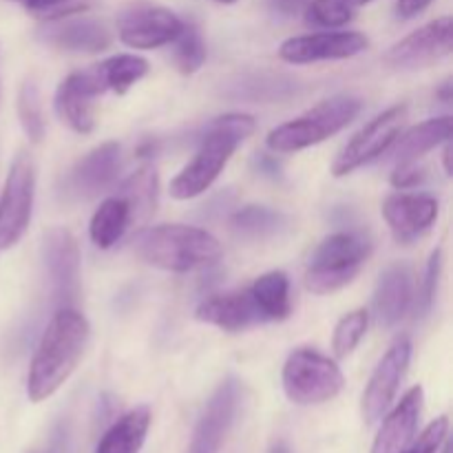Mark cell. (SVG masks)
<instances>
[{"label":"cell","instance_id":"2","mask_svg":"<svg viewBox=\"0 0 453 453\" xmlns=\"http://www.w3.org/2000/svg\"><path fill=\"white\" fill-rule=\"evenodd\" d=\"M255 128V119L246 113H228L217 118L202 137V144L190 164H186L180 175L171 181V197L186 202L206 193L230 162L237 146L250 137Z\"/></svg>","mask_w":453,"mask_h":453},{"label":"cell","instance_id":"35","mask_svg":"<svg viewBox=\"0 0 453 453\" xmlns=\"http://www.w3.org/2000/svg\"><path fill=\"white\" fill-rule=\"evenodd\" d=\"M447 434H449V418L441 416V418L434 420L423 434H420L416 441H411L401 453H438L447 441Z\"/></svg>","mask_w":453,"mask_h":453},{"label":"cell","instance_id":"24","mask_svg":"<svg viewBox=\"0 0 453 453\" xmlns=\"http://www.w3.org/2000/svg\"><path fill=\"white\" fill-rule=\"evenodd\" d=\"M451 115H441V118H432L423 124H416V127H411L410 131L398 140L396 150H394V159H396V164L416 162V159L427 155L429 150H434L436 146L445 144L451 137Z\"/></svg>","mask_w":453,"mask_h":453},{"label":"cell","instance_id":"40","mask_svg":"<svg viewBox=\"0 0 453 453\" xmlns=\"http://www.w3.org/2000/svg\"><path fill=\"white\" fill-rule=\"evenodd\" d=\"M257 166H259V171L264 173V175H270V177L279 175V164H277V159L270 157V155L259 153V157H257Z\"/></svg>","mask_w":453,"mask_h":453},{"label":"cell","instance_id":"17","mask_svg":"<svg viewBox=\"0 0 453 453\" xmlns=\"http://www.w3.org/2000/svg\"><path fill=\"white\" fill-rule=\"evenodd\" d=\"M195 317H197V321L215 326L224 332H242L252 326H259V323H268L259 303L252 296L250 288L208 296L197 305Z\"/></svg>","mask_w":453,"mask_h":453},{"label":"cell","instance_id":"23","mask_svg":"<svg viewBox=\"0 0 453 453\" xmlns=\"http://www.w3.org/2000/svg\"><path fill=\"white\" fill-rule=\"evenodd\" d=\"M149 427L150 410L149 407H135L106 429L102 441L97 442L96 453H140Z\"/></svg>","mask_w":453,"mask_h":453},{"label":"cell","instance_id":"10","mask_svg":"<svg viewBox=\"0 0 453 453\" xmlns=\"http://www.w3.org/2000/svg\"><path fill=\"white\" fill-rule=\"evenodd\" d=\"M453 49V20L451 16L436 18L420 29L394 44L385 53V65L396 71H418L436 65L447 58Z\"/></svg>","mask_w":453,"mask_h":453},{"label":"cell","instance_id":"25","mask_svg":"<svg viewBox=\"0 0 453 453\" xmlns=\"http://www.w3.org/2000/svg\"><path fill=\"white\" fill-rule=\"evenodd\" d=\"M131 221L133 219L131 211H128V203L119 195L104 199L91 217V226H88L91 242L100 250H109V248H113L122 239V234L127 233Z\"/></svg>","mask_w":453,"mask_h":453},{"label":"cell","instance_id":"30","mask_svg":"<svg viewBox=\"0 0 453 453\" xmlns=\"http://www.w3.org/2000/svg\"><path fill=\"white\" fill-rule=\"evenodd\" d=\"M175 42V49H173V62H175L177 71L184 75L197 73L199 69L206 62V42H203L202 34L195 25L181 27V31L177 34V38L173 40Z\"/></svg>","mask_w":453,"mask_h":453},{"label":"cell","instance_id":"32","mask_svg":"<svg viewBox=\"0 0 453 453\" xmlns=\"http://www.w3.org/2000/svg\"><path fill=\"white\" fill-rule=\"evenodd\" d=\"M367 326H370V312L365 308H358L354 312L345 314L334 327V339H332V349L336 358H345L357 349L365 336Z\"/></svg>","mask_w":453,"mask_h":453},{"label":"cell","instance_id":"11","mask_svg":"<svg viewBox=\"0 0 453 453\" xmlns=\"http://www.w3.org/2000/svg\"><path fill=\"white\" fill-rule=\"evenodd\" d=\"M184 22L157 4H131L118 18V35L131 49H159L171 44Z\"/></svg>","mask_w":453,"mask_h":453},{"label":"cell","instance_id":"7","mask_svg":"<svg viewBox=\"0 0 453 453\" xmlns=\"http://www.w3.org/2000/svg\"><path fill=\"white\" fill-rule=\"evenodd\" d=\"M35 168L27 153H18L0 197V250L16 246L27 233L34 211Z\"/></svg>","mask_w":453,"mask_h":453},{"label":"cell","instance_id":"45","mask_svg":"<svg viewBox=\"0 0 453 453\" xmlns=\"http://www.w3.org/2000/svg\"><path fill=\"white\" fill-rule=\"evenodd\" d=\"M217 3H221V4H233V3H237V0H217Z\"/></svg>","mask_w":453,"mask_h":453},{"label":"cell","instance_id":"9","mask_svg":"<svg viewBox=\"0 0 453 453\" xmlns=\"http://www.w3.org/2000/svg\"><path fill=\"white\" fill-rule=\"evenodd\" d=\"M405 118L407 106L396 104L392 106V109L383 111L380 115H376L370 124H365V127L345 144V149L341 150V155L336 157L334 166H332L334 177L349 175V173H354L357 168L365 166L372 159L383 155L385 150H389V146H392L394 142L398 140V135H401Z\"/></svg>","mask_w":453,"mask_h":453},{"label":"cell","instance_id":"3","mask_svg":"<svg viewBox=\"0 0 453 453\" xmlns=\"http://www.w3.org/2000/svg\"><path fill=\"white\" fill-rule=\"evenodd\" d=\"M131 243L146 264L168 273H193L221 259V243L195 226H150L142 228Z\"/></svg>","mask_w":453,"mask_h":453},{"label":"cell","instance_id":"27","mask_svg":"<svg viewBox=\"0 0 453 453\" xmlns=\"http://www.w3.org/2000/svg\"><path fill=\"white\" fill-rule=\"evenodd\" d=\"M288 219L283 212L268 206H246L230 217V230L242 239H268L286 228Z\"/></svg>","mask_w":453,"mask_h":453},{"label":"cell","instance_id":"22","mask_svg":"<svg viewBox=\"0 0 453 453\" xmlns=\"http://www.w3.org/2000/svg\"><path fill=\"white\" fill-rule=\"evenodd\" d=\"M93 97L88 88L80 80L78 71L66 75L56 91V111L62 122L71 131L80 135H88L96 128V109H93Z\"/></svg>","mask_w":453,"mask_h":453},{"label":"cell","instance_id":"33","mask_svg":"<svg viewBox=\"0 0 453 453\" xmlns=\"http://www.w3.org/2000/svg\"><path fill=\"white\" fill-rule=\"evenodd\" d=\"M305 22L323 29H339L354 18V7L343 0H310L303 9Z\"/></svg>","mask_w":453,"mask_h":453},{"label":"cell","instance_id":"28","mask_svg":"<svg viewBox=\"0 0 453 453\" xmlns=\"http://www.w3.org/2000/svg\"><path fill=\"white\" fill-rule=\"evenodd\" d=\"M96 71L106 91L124 96L133 84L140 82L149 73V62L140 56H133V53H119V56L96 65Z\"/></svg>","mask_w":453,"mask_h":453},{"label":"cell","instance_id":"16","mask_svg":"<svg viewBox=\"0 0 453 453\" xmlns=\"http://www.w3.org/2000/svg\"><path fill=\"white\" fill-rule=\"evenodd\" d=\"M119 171V144L106 142L84 155L65 180L66 195L75 199H93L104 193Z\"/></svg>","mask_w":453,"mask_h":453},{"label":"cell","instance_id":"38","mask_svg":"<svg viewBox=\"0 0 453 453\" xmlns=\"http://www.w3.org/2000/svg\"><path fill=\"white\" fill-rule=\"evenodd\" d=\"M432 4V0H398V16L401 18H416Z\"/></svg>","mask_w":453,"mask_h":453},{"label":"cell","instance_id":"42","mask_svg":"<svg viewBox=\"0 0 453 453\" xmlns=\"http://www.w3.org/2000/svg\"><path fill=\"white\" fill-rule=\"evenodd\" d=\"M445 153H442V162H445V171L447 175H451V142L447 140L445 142Z\"/></svg>","mask_w":453,"mask_h":453},{"label":"cell","instance_id":"5","mask_svg":"<svg viewBox=\"0 0 453 453\" xmlns=\"http://www.w3.org/2000/svg\"><path fill=\"white\" fill-rule=\"evenodd\" d=\"M372 255V243L358 233H334L323 239L310 259L305 288L314 295H332L354 281Z\"/></svg>","mask_w":453,"mask_h":453},{"label":"cell","instance_id":"19","mask_svg":"<svg viewBox=\"0 0 453 453\" xmlns=\"http://www.w3.org/2000/svg\"><path fill=\"white\" fill-rule=\"evenodd\" d=\"M414 301V274L407 264H392L380 273L374 292V317L379 326L394 327Z\"/></svg>","mask_w":453,"mask_h":453},{"label":"cell","instance_id":"4","mask_svg":"<svg viewBox=\"0 0 453 453\" xmlns=\"http://www.w3.org/2000/svg\"><path fill=\"white\" fill-rule=\"evenodd\" d=\"M361 100L354 96H334L319 102L299 118L281 124L268 133V149L273 153H296L321 144L327 137L343 131L361 113Z\"/></svg>","mask_w":453,"mask_h":453},{"label":"cell","instance_id":"39","mask_svg":"<svg viewBox=\"0 0 453 453\" xmlns=\"http://www.w3.org/2000/svg\"><path fill=\"white\" fill-rule=\"evenodd\" d=\"M270 4H273V9H277V12L281 13H296L301 12V9H305V4L310 3V0H268Z\"/></svg>","mask_w":453,"mask_h":453},{"label":"cell","instance_id":"34","mask_svg":"<svg viewBox=\"0 0 453 453\" xmlns=\"http://www.w3.org/2000/svg\"><path fill=\"white\" fill-rule=\"evenodd\" d=\"M441 265H442V252L436 250L432 257H429V264L427 268H425L423 283H420L418 296H416V314H420V317H425L434 305L438 277H441Z\"/></svg>","mask_w":453,"mask_h":453},{"label":"cell","instance_id":"15","mask_svg":"<svg viewBox=\"0 0 453 453\" xmlns=\"http://www.w3.org/2000/svg\"><path fill=\"white\" fill-rule=\"evenodd\" d=\"M40 40L49 47L71 53H100L113 42V31L96 18H53L40 31Z\"/></svg>","mask_w":453,"mask_h":453},{"label":"cell","instance_id":"31","mask_svg":"<svg viewBox=\"0 0 453 453\" xmlns=\"http://www.w3.org/2000/svg\"><path fill=\"white\" fill-rule=\"evenodd\" d=\"M18 118H20L22 131L27 133L34 144H40L44 137V118L40 93L34 80H25L18 91Z\"/></svg>","mask_w":453,"mask_h":453},{"label":"cell","instance_id":"8","mask_svg":"<svg viewBox=\"0 0 453 453\" xmlns=\"http://www.w3.org/2000/svg\"><path fill=\"white\" fill-rule=\"evenodd\" d=\"M51 301L58 310L75 308L80 299V248L66 228H49L42 239Z\"/></svg>","mask_w":453,"mask_h":453},{"label":"cell","instance_id":"36","mask_svg":"<svg viewBox=\"0 0 453 453\" xmlns=\"http://www.w3.org/2000/svg\"><path fill=\"white\" fill-rule=\"evenodd\" d=\"M12 3L20 4V7H25L27 12H34V13H42V16H47V13H51L49 16V20H53V18H62V16H71V13H78V12H84V4H78V7H65L62 9V4H66L69 0H12Z\"/></svg>","mask_w":453,"mask_h":453},{"label":"cell","instance_id":"12","mask_svg":"<svg viewBox=\"0 0 453 453\" xmlns=\"http://www.w3.org/2000/svg\"><path fill=\"white\" fill-rule=\"evenodd\" d=\"M411 358V341L410 336H396L385 357L380 358L376 365L374 374H372L370 383H367L365 392H363V418L367 425H374L376 420L383 418L385 411L394 403V396L398 392L403 376H405L407 365Z\"/></svg>","mask_w":453,"mask_h":453},{"label":"cell","instance_id":"18","mask_svg":"<svg viewBox=\"0 0 453 453\" xmlns=\"http://www.w3.org/2000/svg\"><path fill=\"white\" fill-rule=\"evenodd\" d=\"M383 217L398 242H414L438 219V202L429 195H389L383 202Z\"/></svg>","mask_w":453,"mask_h":453},{"label":"cell","instance_id":"29","mask_svg":"<svg viewBox=\"0 0 453 453\" xmlns=\"http://www.w3.org/2000/svg\"><path fill=\"white\" fill-rule=\"evenodd\" d=\"M118 195L128 203L131 219H146L157 203V173L150 166L140 168L122 181Z\"/></svg>","mask_w":453,"mask_h":453},{"label":"cell","instance_id":"21","mask_svg":"<svg viewBox=\"0 0 453 453\" xmlns=\"http://www.w3.org/2000/svg\"><path fill=\"white\" fill-rule=\"evenodd\" d=\"M301 82L286 73H242L224 84L221 96L234 102H257V104H274V102H286L299 93Z\"/></svg>","mask_w":453,"mask_h":453},{"label":"cell","instance_id":"20","mask_svg":"<svg viewBox=\"0 0 453 453\" xmlns=\"http://www.w3.org/2000/svg\"><path fill=\"white\" fill-rule=\"evenodd\" d=\"M420 411H423V388L416 385L383 420L372 453H401L405 449L416 436Z\"/></svg>","mask_w":453,"mask_h":453},{"label":"cell","instance_id":"13","mask_svg":"<svg viewBox=\"0 0 453 453\" xmlns=\"http://www.w3.org/2000/svg\"><path fill=\"white\" fill-rule=\"evenodd\" d=\"M242 401V383L233 376L224 380L203 407L195 427L188 453H217L228 436Z\"/></svg>","mask_w":453,"mask_h":453},{"label":"cell","instance_id":"43","mask_svg":"<svg viewBox=\"0 0 453 453\" xmlns=\"http://www.w3.org/2000/svg\"><path fill=\"white\" fill-rule=\"evenodd\" d=\"M343 3H348L349 7H363V4L372 3V0H343Z\"/></svg>","mask_w":453,"mask_h":453},{"label":"cell","instance_id":"26","mask_svg":"<svg viewBox=\"0 0 453 453\" xmlns=\"http://www.w3.org/2000/svg\"><path fill=\"white\" fill-rule=\"evenodd\" d=\"M250 292L257 303H259L265 321H283V319L290 317V281H288L286 273L273 270V273L261 274L250 286Z\"/></svg>","mask_w":453,"mask_h":453},{"label":"cell","instance_id":"1","mask_svg":"<svg viewBox=\"0 0 453 453\" xmlns=\"http://www.w3.org/2000/svg\"><path fill=\"white\" fill-rule=\"evenodd\" d=\"M88 336L91 327L82 312L75 308H60L53 314L31 358L27 379L29 401H47L69 380L87 349Z\"/></svg>","mask_w":453,"mask_h":453},{"label":"cell","instance_id":"44","mask_svg":"<svg viewBox=\"0 0 453 453\" xmlns=\"http://www.w3.org/2000/svg\"><path fill=\"white\" fill-rule=\"evenodd\" d=\"M270 453H290V449H288L286 445H283V442H277V445L273 447V451Z\"/></svg>","mask_w":453,"mask_h":453},{"label":"cell","instance_id":"46","mask_svg":"<svg viewBox=\"0 0 453 453\" xmlns=\"http://www.w3.org/2000/svg\"><path fill=\"white\" fill-rule=\"evenodd\" d=\"M441 449H442V453H451V451H449V445H442Z\"/></svg>","mask_w":453,"mask_h":453},{"label":"cell","instance_id":"14","mask_svg":"<svg viewBox=\"0 0 453 453\" xmlns=\"http://www.w3.org/2000/svg\"><path fill=\"white\" fill-rule=\"evenodd\" d=\"M367 38L358 31H321V34L288 38L279 47V58L290 65H310L323 60H345L367 49Z\"/></svg>","mask_w":453,"mask_h":453},{"label":"cell","instance_id":"41","mask_svg":"<svg viewBox=\"0 0 453 453\" xmlns=\"http://www.w3.org/2000/svg\"><path fill=\"white\" fill-rule=\"evenodd\" d=\"M438 97H441L445 104H449L451 102V80H447V82H442L441 91H438Z\"/></svg>","mask_w":453,"mask_h":453},{"label":"cell","instance_id":"37","mask_svg":"<svg viewBox=\"0 0 453 453\" xmlns=\"http://www.w3.org/2000/svg\"><path fill=\"white\" fill-rule=\"evenodd\" d=\"M425 177H427V171L420 166L418 159L416 162H398L392 173V184L401 190L416 188V186L423 184Z\"/></svg>","mask_w":453,"mask_h":453},{"label":"cell","instance_id":"6","mask_svg":"<svg viewBox=\"0 0 453 453\" xmlns=\"http://www.w3.org/2000/svg\"><path fill=\"white\" fill-rule=\"evenodd\" d=\"M283 392L296 405H321L343 389L345 379L334 361L310 348L295 349L283 365Z\"/></svg>","mask_w":453,"mask_h":453}]
</instances>
